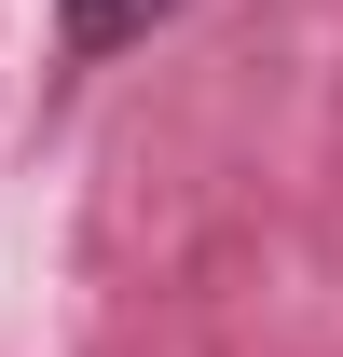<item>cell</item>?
<instances>
[{"label":"cell","instance_id":"6da1fadb","mask_svg":"<svg viewBox=\"0 0 343 357\" xmlns=\"http://www.w3.org/2000/svg\"><path fill=\"white\" fill-rule=\"evenodd\" d=\"M178 0H55V28H69V55H124V42H151Z\"/></svg>","mask_w":343,"mask_h":357}]
</instances>
